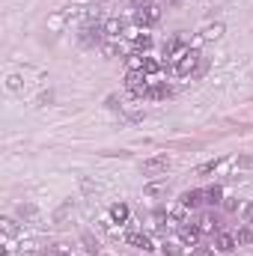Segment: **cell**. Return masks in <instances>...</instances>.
I'll list each match as a JSON object with an SVG mask.
<instances>
[{
  "label": "cell",
  "instance_id": "cell-1",
  "mask_svg": "<svg viewBox=\"0 0 253 256\" xmlns=\"http://www.w3.org/2000/svg\"><path fill=\"white\" fill-rule=\"evenodd\" d=\"M202 68V54L196 51V48H185L176 60H173V72L179 74V78H188V74H196Z\"/></svg>",
  "mask_w": 253,
  "mask_h": 256
},
{
  "label": "cell",
  "instance_id": "cell-2",
  "mask_svg": "<svg viewBox=\"0 0 253 256\" xmlns=\"http://www.w3.org/2000/svg\"><path fill=\"white\" fill-rule=\"evenodd\" d=\"M161 21V6L155 3V0H146V3H140L137 9H134V24L137 27H152V24H158Z\"/></svg>",
  "mask_w": 253,
  "mask_h": 256
},
{
  "label": "cell",
  "instance_id": "cell-3",
  "mask_svg": "<svg viewBox=\"0 0 253 256\" xmlns=\"http://www.w3.org/2000/svg\"><path fill=\"white\" fill-rule=\"evenodd\" d=\"M170 170V158L167 155H152L143 161V173L146 176H158V173H167Z\"/></svg>",
  "mask_w": 253,
  "mask_h": 256
},
{
  "label": "cell",
  "instance_id": "cell-4",
  "mask_svg": "<svg viewBox=\"0 0 253 256\" xmlns=\"http://www.w3.org/2000/svg\"><path fill=\"white\" fill-rule=\"evenodd\" d=\"M224 33H226L224 21H214V24H206V27L200 30V39H202V42H218Z\"/></svg>",
  "mask_w": 253,
  "mask_h": 256
},
{
  "label": "cell",
  "instance_id": "cell-5",
  "mask_svg": "<svg viewBox=\"0 0 253 256\" xmlns=\"http://www.w3.org/2000/svg\"><path fill=\"white\" fill-rule=\"evenodd\" d=\"M102 30H104V36L120 39V36H122V30H126V21H122V18H108V21L102 24Z\"/></svg>",
  "mask_w": 253,
  "mask_h": 256
},
{
  "label": "cell",
  "instance_id": "cell-6",
  "mask_svg": "<svg viewBox=\"0 0 253 256\" xmlns=\"http://www.w3.org/2000/svg\"><path fill=\"white\" fill-rule=\"evenodd\" d=\"M238 244H236V236L232 232H218V238H214V250H220V254H230V250H236Z\"/></svg>",
  "mask_w": 253,
  "mask_h": 256
},
{
  "label": "cell",
  "instance_id": "cell-7",
  "mask_svg": "<svg viewBox=\"0 0 253 256\" xmlns=\"http://www.w3.org/2000/svg\"><path fill=\"white\" fill-rule=\"evenodd\" d=\"M200 236H202V232H200L196 226H182V230H179V238H182L185 248H196V244H200Z\"/></svg>",
  "mask_w": 253,
  "mask_h": 256
},
{
  "label": "cell",
  "instance_id": "cell-8",
  "mask_svg": "<svg viewBox=\"0 0 253 256\" xmlns=\"http://www.w3.org/2000/svg\"><path fill=\"white\" fill-rule=\"evenodd\" d=\"M102 36H104V30H102V27H84L80 42H84V45H102Z\"/></svg>",
  "mask_w": 253,
  "mask_h": 256
},
{
  "label": "cell",
  "instance_id": "cell-9",
  "mask_svg": "<svg viewBox=\"0 0 253 256\" xmlns=\"http://www.w3.org/2000/svg\"><path fill=\"white\" fill-rule=\"evenodd\" d=\"M128 244H134V248H140L143 254H149V250H155V248H152V238H149V236H143V232H128Z\"/></svg>",
  "mask_w": 253,
  "mask_h": 256
},
{
  "label": "cell",
  "instance_id": "cell-10",
  "mask_svg": "<svg viewBox=\"0 0 253 256\" xmlns=\"http://www.w3.org/2000/svg\"><path fill=\"white\" fill-rule=\"evenodd\" d=\"M185 208H196L200 202H206V196H202V191H185L182 194V200H179Z\"/></svg>",
  "mask_w": 253,
  "mask_h": 256
},
{
  "label": "cell",
  "instance_id": "cell-11",
  "mask_svg": "<svg viewBox=\"0 0 253 256\" xmlns=\"http://www.w3.org/2000/svg\"><path fill=\"white\" fill-rule=\"evenodd\" d=\"M110 220H114V224H126L128 220V206L126 202H114V206H110Z\"/></svg>",
  "mask_w": 253,
  "mask_h": 256
},
{
  "label": "cell",
  "instance_id": "cell-12",
  "mask_svg": "<svg viewBox=\"0 0 253 256\" xmlns=\"http://www.w3.org/2000/svg\"><path fill=\"white\" fill-rule=\"evenodd\" d=\"M173 96V86H167V84H152L149 86V98H170Z\"/></svg>",
  "mask_w": 253,
  "mask_h": 256
},
{
  "label": "cell",
  "instance_id": "cell-13",
  "mask_svg": "<svg viewBox=\"0 0 253 256\" xmlns=\"http://www.w3.org/2000/svg\"><path fill=\"white\" fill-rule=\"evenodd\" d=\"M202 196H206V202H208V206H218V202H224V191H220V185H212V188H206V191H202Z\"/></svg>",
  "mask_w": 253,
  "mask_h": 256
},
{
  "label": "cell",
  "instance_id": "cell-14",
  "mask_svg": "<svg viewBox=\"0 0 253 256\" xmlns=\"http://www.w3.org/2000/svg\"><path fill=\"white\" fill-rule=\"evenodd\" d=\"M164 66H161V60H155V57H143V72L152 78V74H158Z\"/></svg>",
  "mask_w": 253,
  "mask_h": 256
},
{
  "label": "cell",
  "instance_id": "cell-15",
  "mask_svg": "<svg viewBox=\"0 0 253 256\" xmlns=\"http://www.w3.org/2000/svg\"><path fill=\"white\" fill-rule=\"evenodd\" d=\"M134 48H137V51H149V48H152V36H149V33H137V36H134Z\"/></svg>",
  "mask_w": 253,
  "mask_h": 256
},
{
  "label": "cell",
  "instance_id": "cell-16",
  "mask_svg": "<svg viewBox=\"0 0 253 256\" xmlns=\"http://www.w3.org/2000/svg\"><path fill=\"white\" fill-rule=\"evenodd\" d=\"M196 230H200V232H214V230H218V220H214L212 214H206V218H200Z\"/></svg>",
  "mask_w": 253,
  "mask_h": 256
},
{
  "label": "cell",
  "instance_id": "cell-17",
  "mask_svg": "<svg viewBox=\"0 0 253 256\" xmlns=\"http://www.w3.org/2000/svg\"><path fill=\"white\" fill-rule=\"evenodd\" d=\"M161 254L164 256H182V244L179 242H164L161 244Z\"/></svg>",
  "mask_w": 253,
  "mask_h": 256
},
{
  "label": "cell",
  "instance_id": "cell-18",
  "mask_svg": "<svg viewBox=\"0 0 253 256\" xmlns=\"http://www.w3.org/2000/svg\"><path fill=\"white\" fill-rule=\"evenodd\" d=\"M236 236V244H250L253 242V230L250 226H244V230H238V232H232Z\"/></svg>",
  "mask_w": 253,
  "mask_h": 256
},
{
  "label": "cell",
  "instance_id": "cell-19",
  "mask_svg": "<svg viewBox=\"0 0 253 256\" xmlns=\"http://www.w3.org/2000/svg\"><path fill=\"white\" fill-rule=\"evenodd\" d=\"M122 48H120V42H102V54L104 57H116Z\"/></svg>",
  "mask_w": 253,
  "mask_h": 256
},
{
  "label": "cell",
  "instance_id": "cell-20",
  "mask_svg": "<svg viewBox=\"0 0 253 256\" xmlns=\"http://www.w3.org/2000/svg\"><path fill=\"white\" fill-rule=\"evenodd\" d=\"M220 164H224V161H218V158H214V161H208V164H202V167H196V176H208V173H214V170H218Z\"/></svg>",
  "mask_w": 253,
  "mask_h": 256
},
{
  "label": "cell",
  "instance_id": "cell-21",
  "mask_svg": "<svg viewBox=\"0 0 253 256\" xmlns=\"http://www.w3.org/2000/svg\"><path fill=\"white\" fill-rule=\"evenodd\" d=\"M0 226H3V232H6L9 238H12V236H18V226H15V220H12V218H3V220H0Z\"/></svg>",
  "mask_w": 253,
  "mask_h": 256
},
{
  "label": "cell",
  "instance_id": "cell-22",
  "mask_svg": "<svg viewBox=\"0 0 253 256\" xmlns=\"http://www.w3.org/2000/svg\"><path fill=\"white\" fill-rule=\"evenodd\" d=\"M143 194H146V196H164V194H167V188H164V185H146V188H143Z\"/></svg>",
  "mask_w": 253,
  "mask_h": 256
},
{
  "label": "cell",
  "instance_id": "cell-23",
  "mask_svg": "<svg viewBox=\"0 0 253 256\" xmlns=\"http://www.w3.org/2000/svg\"><path fill=\"white\" fill-rule=\"evenodd\" d=\"M6 86H9L12 92H21V86H24V84H21V74H9V80H6Z\"/></svg>",
  "mask_w": 253,
  "mask_h": 256
},
{
  "label": "cell",
  "instance_id": "cell-24",
  "mask_svg": "<svg viewBox=\"0 0 253 256\" xmlns=\"http://www.w3.org/2000/svg\"><path fill=\"white\" fill-rule=\"evenodd\" d=\"M45 256H72V254H68V250H66L63 244H51V248H48V250H45Z\"/></svg>",
  "mask_w": 253,
  "mask_h": 256
},
{
  "label": "cell",
  "instance_id": "cell-25",
  "mask_svg": "<svg viewBox=\"0 0 253 256\" xmlns=\"http://www.w3.org/2000/svg\"><path fill=\"white\" fill-rule=\"evenodd\" d=\"M242 220H244V224H253V200L242 208Z\"/></svg>",
  "mask_w": 253,
  "mask_h": 256
},
{
  "label": "cell",
  "instance_id": "cell-26",
  "mask_svg": "<svg viewBox=\"0 0 253 256\" xmlns=\"http://www.w3.org/2000/svg\"><path fill=\"white\" fill-rule=\"evenodd\" d=\"M128 68H143V57L140 54H128Z\"/></svg>",
  "mask_w": 253,
  "mask_h": 256
},
{
  "label": "cell",
  "instance_id": "cell-27",
  "mask_svg": "<svg viewBox=\"0 0 253 256\" xmlns=\"http://www.w3.org/2000/svg\"><path fill=\"white\" fill-rule=\"evenodd\" d=\"M236 164H238L242 170H250V167H253V155H242V158H238Z\"/></svg>",
  "mask_w": 253,
  "mask_h": 256
},
{
  "label": "cell",
  "instance_id": "cell-28",
  "mask_svg": "<svg viewBox=\"0 0 253 256\" xmlns=\"http://www.w3.org/2000/svg\"><path fill=\"white\" fill-rule=\"evenodd\" d=\"M18 214H21V218H33L36 208H33V206H18Z\"/></svg>",
  "mask_w": 253,
  "mask_h": 256
},
{
  "label": "cell",
  "instance_id": "cell-29",
  "mask_svg": "<svg viewBox=\"0 0 253 256\" xmlns=\"http://www.w3.org/2000/svg\"><path fill=\"white\" fill-rule=\"evenodd\" d=\"M224 208H226V212H236V208H238V202L230 196V200H224Z\"/></svg>",
  "mask_w": 253,
  "mask_h": 256
}]
</instances>
